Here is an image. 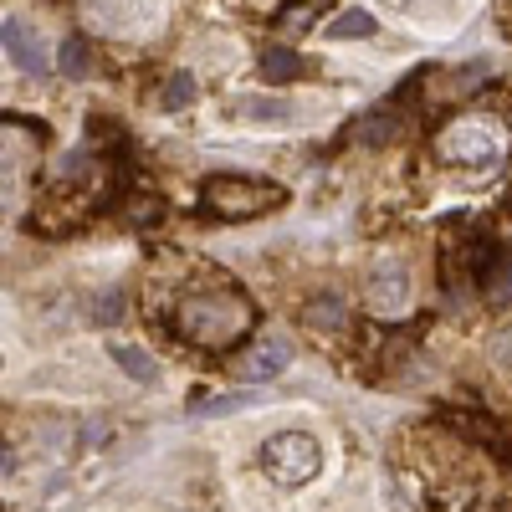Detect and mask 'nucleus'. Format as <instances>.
<instances>
[{"label":"nucleus","mask_w":512,"mask_h":512,"mask_svg":"<svg viewBox=\"0 0 512 512\" xmlns=\"http://www.w3.org/2000/svg\"><path fill=\"white\" fill-rule=\"evenodd\" d=\"M251 328H256V308L236 287L195 292V297H185V303L175 308V333L190 338V344H200V349H216V354L241 344Z\"/></svg>","instance_id":"1"},{"label":"nucleus","mask_w":512,"mask_h":512,"mask_svg":"<svg viewBox=\"0 0 512 512\" xmlns=\"http://www.w3.org/2000/svg\"><path fill=\"white\" fill-rule=\"evenodd\" d=\"M205 210L221 221H256V216H272L282 210L287 190L272 180H251V175H210L205 180Z\"/></svg>","instance_id":"2"},{"label":"nucleus","mask_w":512,"mask_h":512,"mask_svg":"<svg viewBox=\"0 0 512 512\" xmlns=\"http://www.w3.org/2000/svg\"><path fill=\"white\" fill-rule=\"evenodd\" d=\"M262 472L277 487H308L323 472V446L313 431H277L262 446Z\"/></svg>","instance_id":"3"},{"label":"nucleus","mask_w":512,"mask_h":512,"mask_svg":"<svg viewBox=\"0 0 512 512\" xmlns=\"http://www.w3.org/2000/svg\"><path fill=\"white\" fill-rule=\"evenodd\" d=\"M497 134L492 128H482V123H451L446 134H441V159H451V164H472V169H487V164H497Z\"/></svg>","instance_id":"4"},{"label":"nucleus","mask_w":512,"mask_h":512,"mask_svg":"<svg viewBox=\"0 0 512 512\" xmlns=\"http://www.w3.org/2000/svg\"><path fill=\"white\" fill-rule=\"evenodd\" d=\"M369 308L379 313V318H395V313H405L410 308V267L405 262H379L374 272H369Z\"/></svg>","instance_id":"5"},{"label":"nucleus","mask_w":512,"mask_h":512,"mask_svg":"<svg viewBox=\"0 0 512 512\" xmlns=\"http://www.w3.org/2000/svg\"><path fill=\"white\" fill-rule=\"evenodd\" d=\"M0 47H6V57L26 72V77H47V41H41V31L21 16H11L6 26H0Z\"/></svg>","instance_id":"6"},{"label":"nucleus","mask_w":512,"mask_h":512,"mask_svg":"<svg viewBox=\"0 0 512 512\" xmlns=\"http://www.w3.org/2000/svg\"><path fill=\"white\" fill-rule=\"evenodd\" d=\"M287 364H292L287 338H262V344H251V349L236 359V374H241L246 384H267V379H277Z\"/></svg>","instance_id":"7"},{"label":"nucleus","mask_w":512,"mask_h":512,"mask_svg":"<svg viewBox=\"0 0 512 512\" xmlns=\"http://www.w3.org/2000/svg\"><path fill=\"white\" fill-rule=\"evenodd\" d=\"M236 118H246V123H292V103L287 98H267V93H246L236 103Z\"/></svg>","instance_id":"8"},{"label":"nucleus","mask_w":512,"mask_h":512,"mask_svg":"<svg viewBox=\"0 0 512 512\" xmlns=\"http://www.w3.org/2000/svg\"><path fill=\"white\" fill-rule=\"evenodd\" d=\"M108 354H113V364H118L128 379H139V384H154V379H159V364H154L139 344H123V338H113Z\"/></svg>","instance_id":"9"},{"label":"nucleus","mask_w":512,"mask_h":512,"mask_svg":"<svg viewBox=\"0 0 512 512\" xmlns=\"http://www.w3.org/2000/svg\"><path fill=\"white\" fill-rule=\"evenodd\" d=\"M303 318L318 328V333H338V328H344L349 323V313H344V303H338V297H308V308H303Z\"/></svg>","instance_id":"10"},{"label":"nucleus","mask_w":512,"mask_h":512,"mask_svg":"<svg viewBox=\"0 0 512 512\" xmlns=\"http://www.w3.org/2000/svg\"><path fill=\"white\" fill-rule=\"evenodd\" d=\"M93 67H98V57H93V47L82 36H72V41H62V77H93Z\"/></svg>","instance_id":"11"},{"label":"nucleus","mask_w":512,"mask_h":512,"mask_svg":"<svg viewBox=\"0 0 512 512\" xmlns=\"http://www.w3.org/2000/svg\"><path fill=\"white\" fill-rule=\"evenodd\" d=\"M297 72H303V57H297V52H287V47H267V52H262V77L292 82Z\"/></svg>","instance_id":"12"},{"label":"nucleus","mask_w":512,"mask_h":512,"mask_svg":"<svg viewBox=\"0 0 512 512\" xmlns=\"http://www.w3.org/2000/svg\"><path fill=\"white\" fill-rule=\"evenodd\" d=\"M395 134H400L395 113H369V118H359V128H354V139H359V144H390Z\"/></svg>","instance_id":"13"},{"label":"nucleus","mask_w":512,"mask_h":512,"mask_svg":"<svg viewBox=\"0 0 512 512\" xmlns=\"http://www.w3.org/2000/svg\"><path fill=\"white\" fill-rule=\"evenodd\" d=\"M379 26H374V16L369 11H344V16H333V26H328V36H338V41H364V36H374Z\"/></svg>","instance_id":"14"},{"label":"nucleus","mask_w":512,"mask_h":512,"mask_svg":"<svg viewBox=\"0 0 512 512\" xmlns=\"http://www.w3.org/2000/svg\"><path fill=\"white\" fill-rule=\"evenodd\" d=\"M487 292H492V303H512V256H497L487 267Z\"/></svg>","instance_id":"15"},{"label":"nucleus","mask_w":512,"mask_h":512,"mask_svg":"<svg viewBox=\"0 0 512 512\" xmlns=\"http://www.w3.org/2000/svg\"><path fill=\"white\" fill-rule=\"evenodd\" d=\"M190 103H195V77L190 72H175V77L164 82V108L175 113V108H190Z\"/></svg>","instance_id":"16"},{"label":"nucleus","mask_w":512,"mask_h":512,"mask_svg":"<svg viewBox=\"0 0 512 512\" xmlns=\"http://www.w3.org/2000/svg\"><path fill=\"white\" fill-rule=\"evenodd\" d=\"M123 313H128V297H123V292H103V297H93V323L108 328V323H118Z\"/></svg>","instance_id":"17"},{"label":"nucleus","mask_w":512,"mask_h":512,"mask_svg":"<svg viewBox=\"0 0 512 512\" xmlns=\"http://www.w3.org/2000/svg\"><path fill=\"white\" fill-rule=\"evenodd\" d=\"M16 200H21V175H16V164L0 159V216H11Z\"/></svg>","instance_id":"18"},{"label":"nucleus","mask_w":512,"mask_h":512,"mask_svg":"<svg viewBox=\"0 0 512 512\" xmlns=\"http://www.w3.org/2000/svg\"><path fill=\"white\" fill-rule=\"evenodd\" d=\"M251 400L246 395H216V400H195L190 415H231V410H246Z\"/></svg>","instance_id":"19"},{"label":"nucleus","mask_w":512,"mask_h":512,"mask_svg":"<svg viewBox=\"0 0 512 512\" xmlns=\"http://www.w3.org/2000/svg\"><path fill=\"white\" fill-rule=\"evenodd\" d=\"M492 359H497L502 369H512V328H502V333L492 338Z\"/></svg>","instance_id":"20"},{"label":"nucleus","mask_w":512,"mask_h":512,"mask_svg":"<svg viewBox=\"0 0 512 512\" xmlns=\"http://www.w3.org/2000/svg\"><path fill=\"white\" fill-rule=\"evenodd\" d=\"M308 21H313V11H308V6H297V11H287V16H282V26H287V31L308 26Z\"/></svg>","instance_id":"21"}]
</instances>
